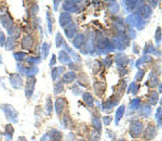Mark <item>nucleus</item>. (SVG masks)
Returning <instances> with one entry per match:
<instances>
[{"mask_svg": "<svg viewBox=\"0 0 162 141\" xmlns=\"http://www.w3.org/2000/svg\"><path fill=\"white\" fill-rule=\"evenodd\" d=\"M143 129H144V126H143L142 122L134 120L130 126V135L133 138H137V137L141 136V134L143 132Z\"/></svg>", "mask_w": 162, "mask_h": 141, "instance_id": "f257e3e1", "label": "nucleus"}, {"mask_svg": "<svg viewBox=\"0 0 162 141\" xmlns=\"http://www.w3.org/2000/svg\"><path fill=\"white\" fill-rule=\"evenodd\" d=\"M127 23L133 27H137L138 29H142L143 27L145 26V22L143 21L142 19L137 14H132L127 17Z\"/></svg>", "mask_w": 162, "mask_h": 141, "instance_id": "f03ea898", "label": "nucleus"}, {"mask_svg": "<svg viewBox=\"0 0 162 141\" xmlns=\"http://www.w3.org/2000/svg\"><path fill=\"white\" fill-rule=\"evenodd\" d=\"M156 136H157L156 126L153 125V124H151V123H149V124L147 125L145 131H144V138H145L146 140H152Z\"/></svg>", "mask_w": 162, "mask_h": 141, "instance_id": "7ed1b4c3", "label": "nucleus"}, {"mask_svg": "<svg viewBox=\"0 0 162 141\" xmlns=\"http://www.w3.org/2000/svg\"><path fill=\"white\" fill-rule=\"evenodd\" d=\"M36 85V78L35 77H28L26 80L25 85V94L27 98H31L33 92H34V89H35Z\"/></svg>", "mask_w": 162, "mask_h": 141, "instance_id": "20e7f679", "label": "nucleus"}, {"mask_svg": "<svg viewBox=\"0 0 162 141\" xmlns=\"http://www.w3.org/2000/svg\"><path fill=\"white\" fill-rule=\"evenodd\" d=\"M3 111L5 112V114H7V117L8 118H10L11 120H13V122H16L17 120V112L15 111V109L12 106V105H9V104H3Z\"/></svg>", "mask_w": 162, "mask_h": 141, "instance_id": "39448f33", "label": "nucleus"}, {"mask_svg": "<svg viewBox=\"0 0 162 141\" xmlns=\"http://www.w3.org/2000/svg\"><path fill=\"white\" fill-rule=\"evenodd\" d=\"M34 42H35V40H34L33 36H31V35H25V36L22 38L21 46H22L23 49H25V50H29V49H31L33 46H34Z\"/></svg>", "mask_w": 162, "mask_h": 141, "instance_id": "423d86ee", "label": "nucleus"}, {"mask_svg": "<svg viewBox=\"0 0 162 141\" xmlns=\"http://www.w3.org/2000/svg\"><path fill=\"white\" fill-rule=\"evenodd\" d=\"M151 9H150V7L147 5H141L139 8H138V10H137V15L142 16L144 19H148L149 16L151 15Z\"/></svg>", "mask_w": 162, "mask_h": 141, "instance_id": "0eeeda50", "label": "nucleus"}, {"mask_svg": "<svg viewBox=\"0 0 162 141\" xmlns=\"http://www.w3.org/2000/svg\"><path fill=\"white\" fill-rule=\"evenodd\" d=\"M60 24H61V26L63 27H66L67 25H70L71 24V16L69 15V13H62L61 15H60Z\"/></svg>", "mask_w": 162, "mask_h": 141, "instance_id": "6e6552de", "label": "nucleus"}, {"mask_svg": "<svg viewBox=\"0 0 162 141\" xmlns=\"http://www.w3.org/2000/svg\"><path fill=\"white\" fill-rule=\"evenodd\" d=\"M10 82H11V85H12L14 88H20L21 86H22V84H23V80L21 78V76L17 75V74L11 75Z\"/></svg>", "mask_w": 162, "mask_h": 141, "instance_id": "1a4fd4ad", "label": "nucleus"}, {"mask_svg": "<svg viewBox=\"0 0 162 141\" xmlns=\"http://www.w3.org/2000/svg\"><path fill=\"white\" fill-rule=\"evenodd\" d=\"M65 103L66 101L64 98H57L55 101V111L57 115H61L63 110H64V108H65Z\"/></svg>", "mask_w": 162, "mask_h": 141, "instance_id": "9d476101", "label": "nucleus"}, {"mask_svg": "<svg viewBox=\"0 0 162 141\" xmlns=\"http://www.w3.org/2000/svg\"><path fill=\"white\" fill-rule=\"evenodd\" d=\"M84 42H86V37L83 34H79V35H77L76 38L74 39V46L75 48L77 49H80L83 45H84Z\"/></svg>", "mask_w": 162, "mask_h": 141, "instance_id": "9b49d317", "label": "nucleus"}, {"mask_svg": "<svg viewBox=\"0 0 162 141\" xmlns=\"http://www.w3.org/2000/svg\"><path fill=\"white\" fill-rule=\"evenodd\" d=\"M49 137H50L51 141H62V138H63V134L61 131L56 130V129H52L49 134Z\"/></svg>", "mask_w": 162, "mask_h": 141, "instance_id": "f8f14e48", "label": "nucleus"}, {"mask_svg": "<svg viewBox=\"0 0 162 141\" xmlns=\"http://www.w3.org/2000/svg\"><path fill=\"white\" fill-rule=\"evenodd\" d=\"M63 8H64V10L66 11V13H68V12H74V11H77L76 2H74V1H66V2H64V5H63Z\"/></svg>", "mask_w": 162, "mask_h": 141, "instance_id": "ddd939ff", "label": "nucleus"}, {"mask_svg": "<svg viewBox=\"0 0 162 141\" xmlns=\"http://www.w3.org/2000/svg\"><path fill=\"white\" fill-rule=\"evenodd\" d=\"M77 75L74 72H66L63 75V82L66 83V84H69V83H72L75 79H76Z\"/></svg>", "mask_w": 162, "mask_h": 141, "instance_id": "4468645a", "label": "nucleus"}, {"mask_svg": "<svg viewBox=\"0 0 162 141\" xmlns=\"http://www.w3.org/2000/svg\"><path fill=\"white\" fill-rule=\"evenodd\" d=\"M116 63L118 64V66H125L127 63V57L124 54H118L116 57Z\"/></svg>", "mask_w": 162, "mask_h": 141, "instance_id": "2eb2a0df", "label": "nucleus"}, {"mask_svg": "<svg viewBox=\"0 0 162 141\" xmlns=\"http://www.w3.org/2000/svg\"><path fill=\"white\" fill-rule=\"evenodd\" d=\"M124 111H125V106H124V105H121L120 108H118V110L116 111V124H118L119 120L123 117Z\"/></svg>", "mask_w": 162, "mask_h": 141, "instance_id": "dca6fc26", "label": "nucleus"}, {"mask_svg": "<svg viewBox=\"0 0 162 141\" xmlns=\"http://www.w3.org/2000/svg\"><path fill=\"white\" fill-rule=\"evenodd\" d=\"M83 101L86 102V105L92 106V105H93V102H94V99H93V97H92V94H90V92H84V94H83Z\"/></svg>", "mask_w": 162, "mask_h": 141, "instance_id": "f3484780", "label": "nucleus"}, {"mask_svg": "<svg viewBox=\"0 0 162 141\" xmlns=\"http://www.w3.org/2000/svg\"><path fill=\"white\" fill-rule=\"evenodd\" d=\"M58 59H60V62L63 63V64H67V63L70 62V57H69V55H68L65 51H61V52H60Z\"/></svg>", "mask_w": 162, "mask_h": 141, "instance_id": "a211bd4d", "label": "nucleus"}, {"mask_svg": "<svg viewBox=\"0 0 162 141\" xmlns=\"http://www.w3.org/2000/svg\"><path fill=\"white\" fill-rule=\"evenodd\" d=\"M152 62V57L150 55H144L143 57H141L138 61L136 62V66L137 67H141L143 63H151Z\"/></svg>", "mask_w": 162, "mask_h": 141, "instance_id": "6ab92c4d", "label": "nucleus"}, {"mask_svg": "<svg viewBox=\"0 0 162 141\" xmlns=\"http://www.w3.org/2000/svg\"><path fill=\"white\" fill-rule=\"evenodd\" d=\"M158 99H159V96H158L157 91H151L149 94V103L151 105H156L158 102Z\"/></svg>", "mask_w": 162, "mask_h": 141, "instance_id": "aec40b11", "label": "nucleus"}, {"mask_svg": "<svg viewBox=\"0 0 162 141\" xmlns=\"http://www.w3.org/2000/svg\"><path fill=\"white\" fill-rule=\"evenodd\" d=\"M146 85H148L149 87H156V86L158 85V78L155 76L153 72L150 74V78H149V80L146 83Z\"/></svg>", "mask_w": 162, "mask_h": 141, "instance_id": "412c9836", "label": "nucleus"}, {"mask_svg": "<svg viewBox=\"0 0 162 141\" xmlns=\"http://www.w3.org/2000/svg\"><path fill=\"white\" fill-rule=\"evenodd\" d=\"M156 120L158 123V126L161 127L162 126V108H158L157 111H156Z\"/></svg>", "mask_w": 162, "mask_h": 141, "instance_id": "4be33fe9", "label": "nucleus"}, {"mask_svg": "<svg viewBox=\"0 0 162 141\" xmlns=\"http://www.w3.org/2000/svg\"><path fill=\"white\" fill-rule=\"evenodd\" d=\"M138 89H139V85H137L135 82H133V83H131L130 86H129V90H127V91L133 94H136Z\"/></svg>", "mask_w": 162, "mask_h": 141, "instance_id": "5701e85b", "label": "nucleus"}, {"mask_svg": "<svg viewBox=\"0 0 162 141\" xmlns=\"http://www.w3.org/2000/svg\"><path fill=\"white\" fill-rule=\"evenodd\" d=\"M161 38H162V29L160 26L157 27V29H156V33H155V39H156V42H157V45L160 43L161 41Z\"/></svg>", "mask_w": 162, "mask_h": 141, "instance_id": "b1692460", "label": "nucleus"}, {"mask_svg": "<svg viewBox=\"0 0 162 141\" xmlns=\"http://www.w3.org/2000/svg\"><path fill=\"white\" fill-rule=\"evenodd\" d=\"M141 115L142 116H144V117H147L148 115L151 113V108L149 106V105H145L144 108H142V110H141Z\"/></svg>", "mask_w": 162, "mask_h": 141, "instance_id": "393cba45", "label": "nucleus"}, {"mask_svg": "<svg viewBox=\"0 0 162 141\" xmlns=\"http://www.w3.org/2000/svg\"><path fill=\"white\" fill-rule=\"evenodd\" d=\"M70 26H71L70 27V31H67V29H65L66 35H67V37H68V38H72V37H74V35L76 34V25L71 23Z\"/></svg>", "mask_w": 162, "mask_h": 141, "instance_id": "a878e982", "label": "nucleus"}, {"mask_svg": "<svg viewBox=\"0 0 162 141\" xmlns=\"http://www.w3.org/2000/svg\"><path fill=\"white\" fill-rule=\"evenodd\" d=\"M109 11H110L112 13H117V12L119 11V5L117 3L116 1L109 3Z\"/></svg>", "mask_w": 162, "mask_h": 141, "instance_id": "bb28decb", "label": "nucleus"}, {"mask_svg": "<svg viewBox=\"0 0 162 141\" xmlns=\"http://www.w3.org/2000/svg\"><path fill=\"white\" fill-rule=\"evenodd\" d=\"M63 71V67H55L53 68V71H52V78H53V80H56L57 79V77L60 76V73L58 72H62Z\"/></svg>", "mask_w": 162, "mask_h": 141, "instance_id": "cd10ccee", "label": "nucleus"}, {"mask_svg": "<svg viewBox=\"0 0 162 141\" xmlns=\"http://www.w3.org/2000/svg\"><path fill=\"white\" fill-rule=\"evenodd\" d=\"M50 50V45L48 42H44L43 46H42V54H43V59H46L48 57V53Z\"/></svg>", "mask_w": 162, "mask_h": 141, "instance_id": "c85d7f7f", "label": "nucleus"}, {"mask_svg": "<svg viewBox=\"0 0 162 141\" xmlns=\"http://www.w3.org/2000/svg\"><path fill=\"white\" fill-rule=\"evenodd\" d=\"M64 45V39H63V36H62L60 33L56 34V46L57 48H60L61 46Z\"/></svg>", "mask_w": 162, "mask_h": 141, "instance_id": "c756f323", "label": "nucleus"}, {"mask_svg": "<svg viewBox=\"0 0 162 141\" xmlns=\"http://www.w3.org/2000/svg\"><path fill=\"white\" fill-rule=\"evenodd\" d=\"M137 3H141V2H139V1H127V2H125V5L129 7L130 10H133L134 8H136Z\"/></svg>", "mask_w": 162, "mask_h": 141, "instance_id": "7c9ffc66", "label": "nucleus"}, {"mask_svg": "<svg viewBox=\"0 0 162 141\" xmlns=\"http://www.w3.org/2000/svg\"><path fill=\"white\" fill-rule=\"evenodd\" d=\"M52 109H53L52 101H51L50 97H48V99H46V110H48V114H51V112H52Z\"/></svg>", "mask_w": 162, "mask_h": 141, "instance_id": "2f4dec72", "label": "nucleus"}, {"mask_svg": "<svg viewBox=\"0 0 162 141\" xmlns=\"http://www.w3.org/2000/svg\"><path fill=\"white\" fill-rule=\"evenodd\" d=\"M61 91H63V84L60 82V83H56L54 86V94H60Z\"/></svg>", "mask_w": 162, "mask_h": 141, "instance_id": "473e14b6", "label": "nucleus"}, {"mask_svg": "<svg viewBox=\"0 0 162 141\" xmlns=\"http://www.w3.org/2000/svg\"><path fill=\"white\" fill-rule=\"evenodd\" d=\"M13 132H14V128H13V126L11 125V124H8V125L5 126V134H8V135H10V136L12 137Z\"/></svg>", "mask_w": 162, "mask_h": 141, "instance_id": "72a5a7b5", "label": "nucleus"}, {"mask_svg": "<svg viewBox=\"0 0 162 141\" xmlns=\"http://www.w3.org/2000/svg\"><path fill=\"white\" fill-rule=\"evenodd\" d=\"M139 103H141V100L139 99H134L131 101V108L132 109H138V106H139Z\"/></svg>", "mask_w": 162, "mask_h": 141, "instance_id": "f704fd0d", "label": "nucleus"}, {"mask_svg": "<svg viewBox=\"0 0 162 141\" xmlns=\"http://www.w3.org/2000/svg\"><path fill=\"white\" fill-rule=\"evenodd\" d=\"M93 126L96 128L97 130H101V128H102L101 120H98V118H93Z\"/></svg>", "mask_w": 162, "mask_h": 141, "instance_id": "c9c22d12", "label": "nucleus"}, {"mask_svg": "<svg viewBox=\"0 0 162 141\" xmlns=\"http://www.w3.org/2000/svg\"><path fill=\"white\" fill-rule=\"evenodd\" d=\"M153 50H155V49H153L151 43H148V46L146 45V48H145V50H144V54H145V55H148V53L152 52Z\"/></svg>", "mask_w": 162, "mask_h": 141, "instance_id": "e433bc0d", "label": "nucleus"}, {"mask_svg": "<svg viewBox=\"0 0 162 141\" xmlns=\"http://www.w3.org/2000/svg\"><path fill=\"white\" fill-rule=\"evenodd\" d=\"M144 75H145V72H144L143 69H139V71H138V73L136 74L135 79H136L137 82H141V80L143 79V77H144Z\"/></svg>", "mask_w": 162, "mask_h": 141, "instance_id": "4c0bfd02", "label": "nucleus"}, {"mask_svg": "<svg viewBox=\"0 0 162 141\" xmlns=\"http://www.w3.org/2000/svg\"><path fill=\"white\" fill-rule=\"evenodd\" d=\"M100 140V134L97 131H94L92 132L91 135V141H98Z\"/></svg>", "mask_w": 162, "mask_h": 141, "instance_id": "58836bf2", "label": "nucleus"}, {"mask_svg": "<svg viewBox=\"0 0 162 141\" xmlns=\"http://www.w3.org/2000/svg\"><path fill=\"white\" fill-rule=\"evenodd\" d=\"M103 120H104V125H109L110 122L112 120V117H110V116H104Z\"/></svg>", "mask_w": 162, "mask_h": 141, "instance_id": "ea45409f", "label": "nucleus"}, {"mask_svg": "<svg viewBox=\"0 0 162 141\" xmlns=\"http://www.w3.org/2000/svg\"><path fill=\"white\" fill-rule=\"evenodd\" d=\"M112 63V57H106V59L104 60V64H105V66H106V67H109Z\"/></svg>", "mask_w": 162, "mask_h": 141, "instance_id": "a19ab883", "label": "nucleus"}, {"mask_svg": "<svg viewBox=\"0 0 162 141\" xmlns=\"http://www.w3.org/2000/svg\"><path fill=\"white\" fill-rule=\"evenodd\" d=\"M41 141H51V140H50V137H49V135H44V136L41 138Z\"/></svg>", "mask_w": 162, "mask_h": 141, "instance_id": "79ce46f5", "label": "nucleus"}, {"mask_svg": "<svg viewBox=\"0 0 162 141\" xmlns=\"http://www.w3.org/2000/svg\"><path fill=\"white\" fill-rule=\"evenodd\" d=\"M51 66H53V65H54V64H55V57H54V55H53V57H52V59H51Z\"/></svg>", "mask_w": 162, "mask_h": 141, "instance_id": "37998d69", "label": "nucleus"}, {"mask_svg": "<svg viewBox=\"0 0 162 141\" xmlns=\"http://www.w3.org/2000/svg\"><path fill=\"white\" fill-rule=\"evenodd\" d=\"M17 141H27V139H26L25 137L21 136V137H19V139H17Z\"/></svg>", "mask_w": 162, "mask_h": 141, "instance_id": "c03bdc74", "label": "nucleus"}, {"mask_svg": "<svg viewBox=\"0 0 162 141\" xmlns=\"http://www.w3.org/2000/svg\"><path fill=\"white\" fill-rule=\"evenodd\" d=\"M151 3H152V5H153V7H156V5H158V1H151Z\"/></svg>", "mask_w": 162, "mask_h": 141, "instance_id": "a18cd8bd", "label": "nucleus"}, {"mask_svg": "<svg viewBox=\"0 0 162 141\" xmlns=\"http://www.w3.org/2000/svg\"><path fill=\"white\" fill-rule=\"evenodd\" d=\"M159 92H162V84L159 85Z\"/></svg>", "mask_w": 162, "mask_h": 141, "instance_id": "49530a36", "label": "nucleus"}, {"mask_svg": "<svg viewBox=\"0 0 162 141\" xmlns=\"http://www.w3.org/2000/svg\"><path fill=\"white\" fill-rule=\"evenodd\" d=\"M57 5H58V1H54V7H55V9L57 8Z\"/></svg>", "mask_w": 162, "mask_h": 141, "instance_id": "de8ad7c7", "label": "nucleus"}, {"mask_svg": "<svg viewBox=\"0 0 162 141\" xmlns=\"http://www.w3.org/2000/svg\"><path fill=\"white\" fill-rule=\"evenodd\" d=\"M78 141H86V140H84V139H79Z\"/></svg>", "mask_w": 162, "mask_h": 141, "instance_id": "09e8293b", "label": "nucleus"}, {"mask_svg": "<svg viewBox=\"0 0 162 141\" xmlns=\"http://www.w3.org/2000/svg\"><path fill=\"white\" fill-rule=\"evenodd\" d=\"M0 63H1V57H0Z\"/></svg>", "mask_w": 162, "mask_h": 141, "instance_id": "8fccbe9b", "label": "nucleus"}, {"mask_svg": "<svg viewBox=\"0 0 162 141\" xmlns=\"http://www.w3.org/2000/svg\"><path fill=\"white\" fill-rule=\"evenodd\" d=\"M161 105H162V98H161Z\"/></svg>", "mask_w": 162, "mask_h": 141, "instance_id": "3c124183", "label": "nucleus"}, {"mask_svg": "<svg viewBox=\"0 0 162 141\" xmlns=\"http://www.w3.org/2000/svg\"><path fill=\"white\" fill-rule=\"evenodd\" d=\"M120 141H125V140H123V139H122V140H120Z\"/></svg>", "mask_w": 162, "mask_h": 141, "instance_id": "603ef678", "label": "nucleus"}]
</instances>
